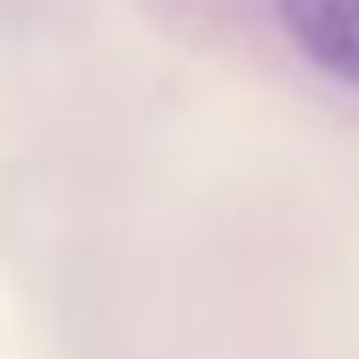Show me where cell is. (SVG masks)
<instances>
[{
    "label": "cell",
    "mask_w": 359,
    "mask_h": 359,
    "mask_svg": "<svg viewBox=\"0 0 359 359\" xmlns=\"http://www.w3.org/2000/svg\"><path fill=\"white\" fill-rule=\"evenodd\" d=\"M276 13L323 78L359 90V0H276Z\"/></svg>",
    "instance_id": "cell-1"
}]
</instances>
